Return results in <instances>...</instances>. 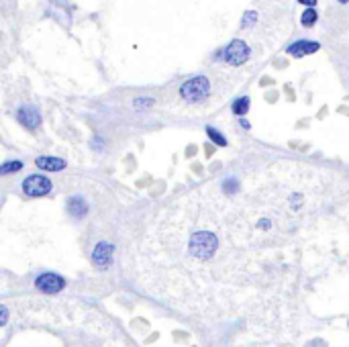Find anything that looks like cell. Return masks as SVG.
Listing matches in <instances>:
<instances>
[{
  "label": "cell",
  "instance_id": "1",
  "mask_svg": "<svg viewBox=\"0 0 349 347\" xmlns=\"http://www.w3.org/2000/svg\"><path fill=\"white\" fill-rule=\"evenodd\" d=\"M209 92H211V84H209V78H205V76L192 78V80L184 82L180 88V96L186 103H201L209 96Z\"/></svg>",
  "mask_w": 349,
  "mask_h": 347
},
{
  "label": "cell",
  "instance_id": "2",
  "mask_svg": "<svg viewBox=\"0 0 349 347\" xmlns=\"http://www.w3.org/2000/svg\"><path fill=\"white\" fill-rule=\"evenodd\" d=\"M223 60L229 64V66H241L249 60V47L245 45V41L241 39H235L229 43V47L223 52Z\"/></svg>",
  "mask_w": 349,
  "mask_h": 347
},
{
  "label": "cell",
  "instance_id": "3",
  "mask_svg": "<svg viewBox=\"0 0 349 347\" xmlns=\"http://www.w3.org/2000/svg\"><path fill=\"white\" fill-rule=\"evenodd\" d=\"M23 192L31 198L45 196V194L52 192V180L45 178V176H29L23 182Z\"/></svg>",
  "mask_w": 349,
  "mask_h": 347
},
{
  "label": "cell",
  "instance_id": "4",
  "mask_svg": "<svg viewBox=\"0 0 349 347\" xmlns=\"http://www.w3.org/2000/svg\"><path fill=\"white\" fill-rule=\"evenodd\" d=\"M35 286L41 292H60L66 286V280L62 276H58V274H41L35 280Z\"/></svg>",
  "mask_w": 349,
  "mask_h": 347
},
{
  "label": "cell",
  "instance_id": "5",
  "mask_svg": "<svg viewBox=\"0 0 349 347\" xmlns=\"http://www.w3.org/2000/svg\"><path fill=\"white\" fill-rule=\"evenodd\" d=\"M17 121H19V123H21L25 129L35 131V129L39 127V123H41V117H39V113H37L35 109L25 107V109H21V111L17 113Z\"/></svg>",
  "mask_w": 349,
  "mask_h": 347
},
{
  "label": "cell",
  "instance_id": "6",
  "mask_svg": "<svg viewBox=\"0 0 349 347\" xmlns=\"http://www.w3.org/2000/svg\"><path fill=\"white\" fill-rule=\"evenodd\" d=\"M111 256H113V245H109V243H98L96 250H94L92 260H94V264L98 268H107L111 264Z\"/></svg>",
  "mask_w": 349,
  "mask_h": 347
},
{
  "label": "cell",
  "instance_id": "7",
  "mask_svg": "<svg viewBox=\"0 0 349 347\" xmlns=\"http://www.w3.org/2000/svg\"><path fill=\"white\" fill-rule=\"evenodd\" d=\"M319 49V43H311V41H298L294 45L288 47V54L294 56V58H303V56H309V54H315Z\"/></svg>",
  "mask_w": 349,
  "mask_h": 347
},
{
  "label": "cell",
  "instance_id": "8",
  "mask_svg": "<svg viewBox=\"0 0 349 347\" xmlns=\"http://www.w3.org/2000/svg\"><path fill=\"white\" fill-rule=\"evenodd\" d=\"M35 164H37V168L47 170V172H60L66 168V162L60 158H37Z\"/></svg>",
  "mask_w": 349,
  "mask_h": 347
},
{
  "label": "cell",
  "instance_id": "9",
  "mask_svg": "<svg viewBox=\"0 0 349 347\" xmlns=\"http://www.w3.org/2000/svg\"><path fill=\"white\" fill-rule=\"evenodd\" d=\"M68 211L74 217H84L86 211H88V205H86V201H82L80 196H74V198H70V201H68Z\"/></svg>",
  "mask_w": 349,
  "mask_h": 347
},
{
  "label": "cell",
  "instance_id": "10",
  "mask_svg": "<svg viewBox=\"0 0 349 347\" xmlns=\"http://www.w3.org/2000/svg\"><path fill=\"white\" fill-rule=\"evenodd\" d=\"M247 111H249V98H239V101L233 105V113L239 117H243Z\"/></svg>",
  "mask_w": 349,
  "mask_h": 347
},
{
  "label": "cell",
  "instance_id": "11",
  "mask_svg": "<svg viewBox=\"0 0 349 347\" xmlns=\"http://www.w3.org/2000/svg\"><path fill=\"white\" fill-rule=\"evenodd\" d=\"M21 168H23V162H7L3 168H0V174L7 176V174H11V172H19Z\"/></svg>",
  "mask_w": 349,
  "mask_h": 347
},
{
  "label": "cell",
  "instance_id": "12",
  "mask_svg": "<svg viewBox=\"0 0 349 347\" xmlns=\"http://www.w3.org/2000/svg\"><path fill=\"white\" fill-rule=\"evenodd\" d=\"M207 133H209V137H211V139H213L217 145H227L225 137H223V135H221L217 129H211V127H209V129H207Z\"/></svg>",
  "mask_w": 349,
  "mask_h": 347
},
{
  "label": "cell",
  "instance_id": "13",
  "mask_svg": "<svg viewBox=\"0 0 349 347\" xmlns=\"http://www.w3.org/2000/svg\"><path fill=\"white\" fill-rule=\"evenodd\" d=\"M315 21H317V13H315V11H307V13L303 15V25H305V27L315 25Z\"/></svg>",
  "mask_w": 349,
  "mask_h": 347
},
{
  "label": "cell",
  "instance_id": "14",
  "mask_svg": "<svg viewBox=\"0 0 349 347\" xmlns=\"http://www.w3.org/2000/svg\"><path fill=\"white\" fill-rule=\"evenodd\" d=\"M152 105V98H137L135 101V109H143V107H149Z\"/></svg>",
  "mask_w": 349,
  "mask_h": 347
},
{
  "label": "cell",
  "instance_id": "15",
  "mask_svg": "<svg viewBox=\"0 0 349 347\" xmlns=\"http://www.w3.org/2000/svg\"><path fill=\"white\" fill-rule=\"evenodd\" d=\"M298 3H303V5H309V7H315V5H317V0H298Z\"/></svg>",
  "mask_w": 349,
  "mask_h": 347
},
{
  "label": "cell",
  "instance_id": "16",
  "mask_svg": "<svg viewBox=\"0 0 349 347\" xmlns=\"http://www.w3.org/2000/svg\"><path fill=\"white\" fill-rule=\"evenodd\" d=\"M339 3H347V0H339Z\"/></svg>",
  "mask_w": 349,
  "mask_h": 347
}]
</instances>
